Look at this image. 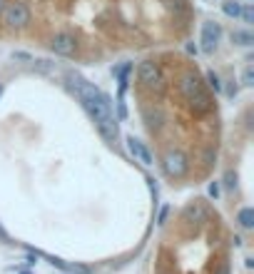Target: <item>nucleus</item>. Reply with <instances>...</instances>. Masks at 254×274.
<instances>
[{
	"label": "nucleus",
	"mask_w": 254,
	"mask_h": 274,
	"mask_svg": "<svg viewBox=\"0 0 254 274\" xmlns=\"http://www.w3.org/2000/svg\"><path fill=\"white\" fill-rule=\"evenodd\" d=\"M70 87H73V93L78 95V100L82 102V107L90 112V118L95 120V125H98L100 135L105 137V140H118V118L112 115V102L110 98L98 90L93 82H87L85 78H80V75H70Z\"/></svg>",
	"instance_id": "nucleus-1"
},
{
	"label": "nucleus",
	"mask_w": 254,
	"mask_h": 274,
	"mask_svg": "<svg viewBox=\"0 0 254 274\" xmlns=\"http://www.w3.org/2000/svg\"><path fill=\"white\" fill-rule=\"evenodd\" d=\"M137 73H140V80H142L145 87H152V90H157V93L165 90V78H162V70H159L157 62H152V60L140 62Z\"/></svg>",
	"instance_id": "nucleus-2"
},
{
	"label": "nucleus",
	"mask_w": 254,
	"mask_h": 274,
	"mask_svg": "<svg viewBox=\"0 0 254 274\" xmlns=\"http://www.w3.org/2000/svg\"><path fill=\"white\" fill-rule=\"evenodd\" d=\"M187 170H190V159L184 152H179V150H172V152H167L165 157V172L170 177H184L187 175Z\"/></svg>",
	"instance_id": "nucleus-3"
},
{
	"label": "nucleus",
	"mask_w": 254,
	"mask_h": 274,
	"mask_svg": "<svg viewBox=\"0 0 254 274\" xmlns=\"http://www.w3.org/2000/svg\"><path fill=\"white\" fill-rule=\"evenodd\" d=\"M3 18H5V22H8L10 28H25V25L30 22V10H28V5H22V3H10V5L5 8Z\"/></svg>",
	"instance_id": "nucleus-4"
},
{
	"label": "nucleus",
	"mask_w": 254,
	"mask_h": 274,
	"mask_svg": "<svg viewBox=\"0 0 254 274\" xmlns=\"http://www.w3.org/2000/svg\"><path fill=\"white\" fill-rule=\"evenodd\" d=\"M179 93L187 100H192L204 93V82H202V78H199L197 73H184V75L179 78Z\"/></svg>",
	"instance_id": "nucleus-5"
},
{
	"label": "nucleus",
	"mask_w": 254,
	"mask_h": 274,
	"mask_svg": "<svg viewBox=\"0 0 254 274\" xmlns=\"http://www.w3.org/2000/svg\"><path fill=\"white\" fill-rule=\"evenodd\" d=\"M219 35H222V28L217 25V22H204L202 25V53H207V55H212L217 50V42H219Z\"/></svg>",
	"instance_id": "nucleus-6"
},
{
	"label": "nucleus",
	"mask_w": 254,
	"mask_h": 274,
	"mask_svg": "<svg viewBox=\"0 0 254 274\" xmlns=\"http://www.w3.org/2000/svg\"><path fill=\"white\" fill-rule=\"evenodd\" d=\"M50 48H53V53H55V55L73 58V55H75V50H78V42H75L73 35H67V33H58L55 38L50 40Z\"/></svg>",
	"instance_id": "nucleus-7"
},
{
	"label": "nucleus",
	"mask_w": 254,
	"mask_h": 274,
	"mask_svg": "<svg viewBox=\"0 0 254 274\" xmlns=\"http://www.w3.org/2000/svg\"><path fill=\"white\" fill-rule=\"evenodd\" d=\"M127 150H130V152H132V157H137L142 165H152V155H150V150H147V147H145L137 137H132V135L127 137Z\"/></svg>",
	"instance_id": "nucleus-8"
},
{
	"label": "nucleus",
	"mask_w": 254,
	"mask_h": 274,
	"mask_svg": "<svg viewBox=\"0 0 254 274\" xmlns=\"http://www.w3.org/2000/svg\"><path fill=\"white\" fill-rule=\"evenodd\" d=\"M204 217H207V210H204L202 202H192V204L184 207V219L187 222H204Z\"/></svg>",
	"instance_id": "nucleus-9"
},
{
	"label": "nucleus",
	"mask_w": 254,
	"mask_h": 274,
	"mask_svg": "<svg viewBox=\"0 0 254 274\" xmlns=\"http://www.w3.org/2000/svg\"><path fill=\"white\" fill-rule=\"evenodd\" d=\"M190 105H192V110H195L197 115H204V112L212 110V100H210V95H207V90H204L202 95H197V98L190 100Z\"/></svg>",
	"instance_id": "nucleus-10"
},
{
	"label": "nucleus",
	"mask_w": 254,
	"mask_h": 274,
	"mask_svg": "<svg viewBox=\"0 0 254 274\" xmlns=\"http://www.w3.org/2000/svg\"><path fill=\"white\" fill-rule=\"evenodd\" d=\"M232 42H237V45H252L254 35L249 30H235V33H232Z\"/></svg>",
	"instance_id": "nucleus-11"
},
{
	"label": "nucleus",
	"mask_w": 254,
	"mask_h": 274,
	"mask_svg": "<svg viewBox=\"0 0 254 274\" xmlns=\"http://www.w3.org/2000/svg\"><path fill=\"white\" fill-rule=\"evenodd\" d=\"M239 224H242L244 230H252L254 227V210L252 207H244V210L239 212Z\"/></svg>",
	"instance_id": "nucleus-12"
},
{
	"label": "nucleus",
	"mask_w": 254,
	"mask_h": 274,
	"mask_svg": "<svg viewBox=\"0 0 254 274\" xmlns=\"http://www.w3.org/2000/svg\"><path fill=\"white\" fill-rule=\"evenodd\" d=\"M222 13H224V15H229V18H239L242 5L235 3V0H227V3H222Z\"/></svg>",
	"instance_id": "nucleus-13"
},
{
	"label": "nucleus",
	"mask_w": 254,
	"mask_h": 274,
	"mask_svg": "<svg viewBox=\"0 0 254 274\" xmlns=\"http://www.w3.org/2000/svg\"><path fill=\"white\" fill-rule=\"evenodd\" d=\"M145 115L150 120V127H152V130H159V127H162V112H159V110H150V107H147Z\"/></svg>",
	"instance_id": "nucleus-14"
},
{
	"label": "nucleus",
	"mask_w": 254,
	"mask_h": 274,
	"mask_svg": "<svg viewBox=\"0 0 254 274\" xmlns=\"http://www.w3.org/2000/svg\"><path fill=\"white\" fill-rule=\"evenodd\" d=\"M207 82H210V87H212L215 93H222V82H219V75H217L215 70L207 73Z\"/></svg>",
	"instance_id": "nucleus-15"
},
{
	"label": "nucleus",
	"mask_w": 254,
	"mask_h": 274,
	"mask_svg": "<svg viewBox=\"0 0 254 274\" xmlns=\"http://www.w3.org/2000/svg\"><path fill=\"white\" fill-rule=\"evenodd\" d=\"M242 82H244V85H254V65H247V67H244Z\"/></svg>",
	"instance_id": "nucleus-16"
},
{
	"label": "nucleus",
	"mask_w": 254,
	"mask_h": 274,
	"mask_svg": "<svg viewBox=\"0 0 254 274\" xmlns=\"http://www.w3.org/2000/svg\"><path fill=\"white\" fill-rule=\"evenodd\" d=\"M224 187H227V190H235V187H237V175L232 172V170L224 175Z\"/></svg>",
	"instance_id": "nucleus-17"
},
{
	"label": "nucleus",
	"mask_w": 254,
	"mask_h": 274,
	"mask_svg": "<svg viewBox=\"0 0 254 274\" xmlns=\"http://www.w3.org/2000/svg\"><path fill=\"white\" fill-rule=\"evenodd\" d=\"M239 18L244 20V22H254V10L247 5V8H242V13H239Z\"/></svg>",
	"instance_id": "nucleus-18"
},
{
	"label": "nucleus",
	"mask_w": 254,
	"mask_h": 274,
	"mask_svg": "<svg viewBox=\"0 0 254 274\" xmlns=\"http://www.w3.org/2000/svg\"><path fill=\"white\" fill-rule=\"evenodd\" d=\"M210 197H212V199H217V197H219V185H217V182H212V185H210Z\"/></svg>",
	"instance_id": "nucleus-19"
},
{
	"label": "nucleus",
	"mask_w": 254,
	"mask_h": 274,
	"mask_svg": "<svg viewBox=\"0 0 254 274\" xmlns=\"http://www.w3.org/2000/svg\"><path fill=\"white\" fill-rule=\"evenodd\" d=\"M35 67H38V70H42V73H45V70H50L48 60H35Z\"/></svg>",
	"instance_id": "nucleus-20"
},
{
	"label": "nucleus",
	"mask_w": 254,
	"mask_h": 274,
	"mask_svg": "<svg viewBox=\"0 0 254 274\" xmlns=\"http://www.w3.org/2000/svg\"><path fill=\"white\" fill-rule=\"evenodd\" d=\"M172 8L179 10V13H184V10H187V8H184V0H172Z\"/></svg>",
	"instance_id": "nucleus-21"
},
{
	"label": "nucleus",
	"mask_w": 254,
	"mask_h": 274,
	"mask_svg": "<svg viewBox=\"0 0 254 274\" xmlns=\"http://www.w3.org/2000/svg\"><path fill=\"white\" fill-rule=\"evenodd\" d=\"M217 274H229V262H222V264L217 267Z\"/></svg>",
	"instance_id": "nucleus-22"
},
{
	"label": "nucleus",
	"mask_w": 254,
	"mask_h": 274,
	"mask_svg": "<svg viewBox=\"0 0 254 274\" xmlns=\"http://www.w3.org/2000/svg\"><path fill=\"white\" fill-rule=\"evenodd\" d=\"M215 157H217L215 150H207V152H204V162H207V165H212V159H215Z\"/></svg>",
	"instance_id": "nucleus-23"
},
{
	"label": "nucleus",
	"mask_w": 254,
	"mask_h": 274,
	"mask_svg": "<svg viewBox=\"0 0 254 274\" xmlns=\"http://www.w3.org/2000/svg\"><path fill=\"white\" fill-rule=\"evenodd\" d=\"M167 212H170V207H162V212H159V224H165V219H167Z\"/></svg>",
	"instance_id": "nucleus-24"
},
{
	"label": "nucleus",
	"mask_w": 254,
	"mask_h": 274,
	"mask_svg": "<svg viewBox=\"0 0 254 274\" xmlns=\"http://www.w3.org/2000/svg\"><path fill=\"white\" fill-rule=\"evenodd\" d=\"M0 239H3V242H8V232H5L3 227H0Z\"/></svg>",
	"instance_id": "nucleus-25"
},
{
	"label": "nucleus",
	"mask_w": 254,
	"mask_h": 274,
	"mask_svg": "<svg viewBox=\"0 0 254 274\" xmlns=\"http://www.w3.org/2000/svg\"><path fill=\"white\" fill-rule=\"evenodd\" d=\"M0 95H3V85H0Z\"/></svg>",
	"instance_id": "nucleus-26"
},
{
	"label": "nucleus",
	"mask_w": 254,
	"mask_h": 274,
	"mask_svg": "<svg viewBox=\"0 0 254 274\" xmlns=\"http://www.w3.org/2000/svg\"><path fill=\"white\" fill-rule=\"evenodd\" d=\"M0 10H3V0H0Z\"/></svg>",
	"instance_id": "nucleus-27"
},
{
	"label": "nucleus",
	"mask_w": 254,
	"mask_h": 274,
	"mask_svg": "<svg viewBox=\"0 0 254 274\" xmlns=\"http://www.w3.org/2000/svg\"><path fill=\"white\" fill-rule=\"evenodd\" d=\"M20 274H30V272H20Z\"/></svg>",
	"instance_id": "nucleus-28"
}]
</instances>
